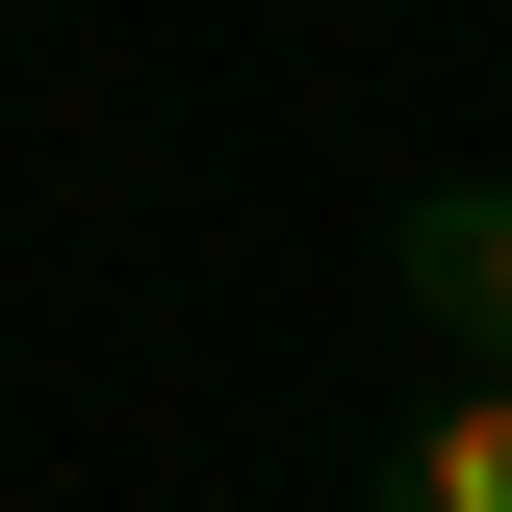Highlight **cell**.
<instances>
[{"mask_svg": "<svg viewBox=\"0 0 512 512\" xmlns=\"http://www.w3.org/2000/svg\"><path fill=\"white\" fill-rule=\"evenodd\" d=\"M384 512H512V384H461V410H410V461H384Z\"/></svg>", "mask_w": 512, "mask_h": 512, "instance_id": "obj_2", "label": "cell"}, {"mask_svg": "<svg viewBox=\"0 0 512 512\" xmlns=\"http://www.w3.org/2000/svg\"><path fill=\"white\" fill-rule=\"evenodd\" d=\"M384 308L461 333V359H512V180H436L410 231H384Z\"/></svg>", "mask_w": 512, "mask_h": 512, "instance_id": "obj_1", "label": "cell"}]
</instances>
